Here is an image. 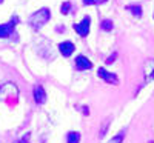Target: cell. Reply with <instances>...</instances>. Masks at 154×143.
<instances>
[{"label":"cell","instance_id":"cell-1","mask_svg":"<svg viewBox=\"0 0 154 143\" xmlns=\"http://www.w3.org/2000/svg\"><path fill=\"white\" fill-rule=\"evenodd\" d=\"M49 17H51L49 9H46V8L38 9L37 12H34V14L29 17V25H31V28H32V29H40L43 25L49 20Z\"/></svg>","mask_w":154,"mask_h":143},{"label":"cell","instance_id":"cell-2","mask_svg":"<svg viewBox=\"0 0 154 143\" xmlns=\"http://www.w3.org/2000/svg\"><path fill=\"white\" fill-rule=\"evenodd\" d=\"M0 96H2L3 99H12V102H16L17 99V88L14 83H6L2 86V89H0Z\"/></svg>","mask_w":154,"mask_h":143},{"label":"cell","instance_id":"cell-3","mask_svg":"<svg viewBox=\"0 0 154 143\" xmlns=\"http://www.w3.org/2000/svg\"><path fill=\"white\" fill-rule=\"evenodd\" d=\"M89 22H91V19H89L88 16L83 17V20L80 23H75L74 25V31L79 34V35H86L89 32Z\"/></svg>","mask_w":154,"mask_h":143},{"label":"cell","instance_id":"cell-4","mask_svg":"<svg viewBox=\"0 0 154 143\" xmlns=\"http://www.w3.org/2000/svg\"><path fill=\"white\" fill-rule=\"evenodd\" d=\"M17 17H14V20H11L9 23H5V25H0V37L5 38V37H9L11 32L14 31V26H16V23H17Z\"/></svg>","mask_w":154,"mask_h":143},{"label":"cell","instance_id":"cell-5","mask_svg":"<svg viewBox=\"0 0 154 143\" xmlns=\"http://www.w3.org/2000/svg\"><path fill=\"white\" fill-rule=\"evenodd\" d=\"M99 77L100 79H103L105 82H108V83H112V85H117L119 83V79L116 77V74H111V72H108V71H105L103 68H99Z\"/></svg>","mask_w":154,"mask_h":143},{"label":"cell","instance_id":"cell-6","mask_svg":"<svg viewBox=\"0 0 154 143\" xmlns=\"http://www.w3.org/2000/svg\"><path fill=\"white\" fill-rule=\"evenodd\" d=\"M75 68L77 69H91L93 68V63L89 62L85 56H79L75 59Z\"/></svg>","mask_w":154,"mask_h":143},{"label":"cell","instance_id":"cell-7","mask_svg":"<svg viewBox=\"0 0 154 143\" xmlns=\"http://www.w3.org/2000/svg\"><path fill=\"white\" fill-rule=\"evenodd\" d=\"M59 49H60L62 56L69 57V56L74 53V45H72L71 42H62V43L59 45Z\"/></svg>","mask_w":154,"mask_h":143},{"label":"cell","instance_id":"cell-8","mask_svg":"<svg viewBox=\"0 0 154 143\" xmlns=\"http://www.w3.org/2000/svg\"><path fill=\"white\" fill-rule=\"evenodd\" d=\"M34 100L35 103H45L46 100V93L42 86H35L34 88Z\"/></svg>","mask_w":154,"mask_h":143},{"label":"cell","instance_id":"cell-9","mask_svg":"<svg viewBox=\"0 0 154 143\" xmlns=\"http://www.w3.org/2000/svg\"><path fill=\"white\" fill-rule=\"evenodd\" d=\"M154 79V60H146L145 63V80L149 82Z\"/></svg>","mask_w":154,"mask_h":143},{"label":"cell","instance_id":"cell-10","mask_svg":"<svg viewBox=\"0 0 154 143\" xmlns=\"http://www.w3.org/2000/svg\"><path fill=\"white\" fill-rule=\"evenodd\" d=\"M66 141L68 143H79L80 141V134L79 132H69L68 137H66Z\"/></svg>","mask_w":154,"mask_h":143},{"label":"cell","instance_id":"cell-11","mask_svg":"<svg viewBox=\"0 0 154 143\" xmlns=\"http://www.w3.org/2000/svg\"><path fill=\"white\" fill-rule=\"evenodd\" d=\"M126 9H130V11H133V14L134 16H137V17H140L142 16V8H140L139 5H133V6H126Z\"/></svg>","mask_w":154,"mask_h":143},{"label":"cell","instance_id":"cell-12","mask_svg":"<svg viewBox=\"0 0 154 143\" xmlns=\"http://www.w3.org/2000/svg\"><path fill=\"white\" fill-rule=\"evenodd\" d=\"M100 28L103 29V31H111L112 29V22L111 20H103L100 25Z\"/></svg>","mask_w":154,"mask_h":143},{"label":"cell","instance_id":"cell-13","mask_svg":"<svg viewBox=\"0 0 154 143\" xmlns=\"http://www.w3.org/2000/svg\"><path fill=\"white\" fill-rule=\"evenodd\" d=\"M105 2H108V0H83L85 5H102Z\"/></svg>","mask_w":154,"mask_h":143},{"label":"cell","instance_id":"cell-14","mask_svg":"<svg viewBox=\"0 0 154 143\" xmlns=\"http://www.w3.org/2000/svg\"><path fill=\"white\" fill-rule=\"evenodd\" d=\"M69 8H71V3L69 2H65L62 5V8H60V11H62V14H68V11H69Z\"/></svg>","mask_w":154,"mask_h":143},{"label":"cell","instance_id":"cell-15","mask_svg":"<svg viewBox=\"0 0 154 143\" xmlns=\"http://www.w3.org/2000/svg\"><path fill=\"white\" fill-rule=\"evenodd\" d=\"M122 140H123V134L120 132V134H117V135H116V137L111 140V143H120Z\"/></svg>","mask_w":154,"mask_h":143},{"label":"cell","instance_id":"cell-16","mask_svg":"<svg viewBox=\"0 0 154 143\" xmlns=\"http://www.w3.org/2000/svg\"><path fill=\"white\" fill-rule=\"evenodd\" d=\"M28 140H29V134H26V135H23L20 140H17L16 143H28Z\"/></svg>","mask_w":154,"mask_h":143},{"label":"cell","instance_id":"cell-17","mask_svg":"<svg viewBox=\"0 0 154 143\" xmlns=\"http://www.w3.org/2000/svg\"><path fill=\"white\" fill-rule=\"evenodd\" d=\"M116 57H117V54H112L111 57H108V59H106V63H108V65H111V63H112V60H114Z\"/></svg>","mask_w":154,"mask_h":143},{"label":"cell","instance_id":"cell-18","mask_svg":"<svg viewBox=\"0 0 154 143\" xmlns=\"http://www.w3.org/2000/svg\"><path fill=\"white\" fill-rule=\"evenodd\" d=\"M149 143H154V141H149Z\"/></svg>","mask_w":154,"mask_h":143},{"label":"cell","instance_id":"cell-19","mask_svg":"<svg viewBox=\"0 0 154 143\" xmlns=\"http://www.w3.org/2000/svg\"><path fill=\"white\" fill-rule=\"evenodd\" d=\"M0 2H2V0H0Z\"/></svg>","mask_w":154,"mask_h":143}]
</instances>
